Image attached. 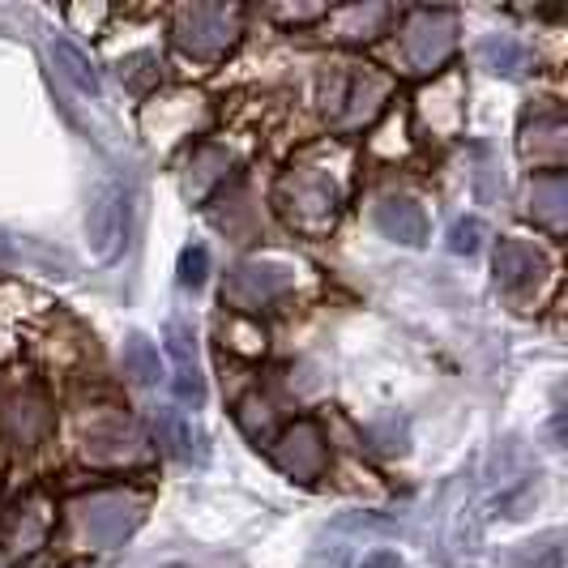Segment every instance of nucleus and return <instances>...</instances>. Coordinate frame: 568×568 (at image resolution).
<instances>
[{"instance_id": "f257e3e1", "label": "nucleus", "mask_w": 568, "mask_h": 568, "mask_svg": "<svg viewBox=\"0 0 568 568\" xmlns=\"http://www.w3.org/2000/svg\"><path fill=\"white\" fill-rule=\"evenodd\" d=\"M274 205L286 219V227L304 231V235H325L338 223L342 189L334 175L316 168H291L274 189Z\"/></svg>"}, {"instance_id": "f03ea898", "label": "nucleus", "mask_w": 568, "mask_h": 568, "mask_svg": "<svg viewBox=\"0 0 568 568\" xmlns=\"http://www.w3.org/2000/svg\"><path fill=\"white\" fill-rule=\"evenodd\" d=\"M389 94V78L372 73L368 64H334L321 78V112L329 115V124L351 133L359 124L376 120Z\"/></svg>"}, {"instance_id": "7ed1b4c3", "label": "nucleus", "mask_w": 568, "mask_h": 568, "mask_svg": "<svg viewBox=\"0 0 568 568\" xmlns=\"http://www.w3.org/2000/svg\"><path fill=\"white\" fill-rule=\"evenodd\" d=\"M240 27H244V9L240 4H184V9H175L171 39L189 57L219 60L235 48Z\"/></svg>"}, {"instance_id": "20e7f679", "label": "nucleus", "mask_w": 568, "mask_h": 568, "mask_svg": "<svg viewBox=\"0 0 568 568\" xmlns=\"http://www.w3.org/2000/svg\"><path fill=\"white\" fill-rule=\"evenodd\" d=\"M73 521H78V535L90 547H115L138 530L142 500L129 496V491H94V496H82L73 505Z\"/></svg>"}, {"instance_id": "39448f33", "label": "nucleus", "mask_w": 568, "mask_h": 568, "mask_svg": "<svg viewBox=\"0 0 568 568\" xmlns=\"http://www.w3.org/2000/svg\"><path fill=\"white\" fill-rule=\"evenodd\" d=\"M457 48V18L449 9H419L406 18L402 30V57L410 73H440Z\"/></svg>"}, {"instance_id": "423d86ee", "label": "nucleus", "mask_w": 568, "mask_h": 568, "mask_svg": "<svg viewBox=\"0 0 568 568\" xmlns=\"http://www.w3.org/2000/svg\"><path fill=\"white\" fill-rule=\"evenodd\" d=\"M270 457H274V466L283 470L286 479H295V484H316V479L325 475V466H329L325 432H321L316 419H295V424L274 440Z\"/></svg>"}, {"instance_id": "0eeeda50", "label": "nucleus", "mask_w": 568, "mask_h": 568, "mask_svg": "<svg viewBox=\"0 0 568 568\" xmlns=\"http://www.w3.org/2000/svg\"><path fill=\"white\" fill-rule=\"evenodd\" d=\"M124 231H129V193L120 184H103L90 197V214H85V240L94 261H115L124 253Z\"/></svg>"}, {"instance_id": "6e6552de", "label": "nucleus", "mask_w": 568, "mask_h": 568, "mask_svg": "<svg viewBox=\"0 0 568 568\" xmlns=\"http://www.w3.org/2000/svg\"><path fill=\"white\" fill-rule=\"evenodd\" d=\"M291 283H295V270L283 261H244L227 274L223 295L240 308H256V304H270V300L286 295Z\"/></svg>"}, {"instance_id": "1a4fd4ad", "label": "nucleus", "mask_w": 568, "mask_h": 568, "mask_svg": "<svg viewBox=\"0 0 568 568\" xmlns=\"http://www.w3.org/2000/svg\"><path fill=\"white\" fill-rule=\"evenodd\" d=\"M52 526V509L39 491H27L0 513V551H34Z\"/></svg>"}, {"instance_id": "9d476101", "label": "nucleus", "mask_w": 568, "mask_h": 568, "mask_svg": "<svg viewBox=\"0 0 568 568\" xmlns=\"http://www.w3.org/2000/svg\"><path fill=\"white\" fill-rule=\"evenodd\" d=\"M163 338H168V355H171V364H175V376H171L175 398L201 406V402H205V376H201L193 329H189L184 321H168V334H163Z\"/></svg>"}, {"instance_id": "9b49d317", "label": "nucleus", "mask_w": 568, "mask_h": 568, "mask_svg": "<svg viewBox=\"0 0 568 568\" xmlns=\"http://www.w3.org/2000/svg\"><path fill=\"white\" fill-rule=\"evenodd\" d=\"M517 150H521V159H526V163H535V168L560 171L565 168V154H568L565 115L547 112V115L526 120V129H521V138H517Z\"/></svg>"}, {"instance_id": "f8f14e48", "label": "nucleus", "mask_w": 568, "mask_h": 568, "mask_svg": "<svg viewBox=\"0 0 568 568\" xmlns=\"http://www.w3.org/2000/svg\"><path fill=\"white\" fill-rule=\"evenodd\" d=\"M154 436H159V445L168 449L175 462H205L210 449H205V436H201V427L184 415V410H175V406H159L154 410Z\"/></svg>"}, {"instance_id": "ddd939ff", "label": "nucleus", "mask_w": 568, "mask_h": 568, "mask_svg": "<svg viewBox=\"0 0 568 568\" xmlns=\"http://www.w3.org/2000/svg\"><path fill=\"white\" fill-rule=\"evenodd\" d=\"M142 454V436L124 419H99V424L85 427V457L90 462H138Z\"/></svg>"}, {"instance_id": "4468645a", "label": "nucleus", "mask_w": 568, "mask_h": 568, "mask_svg": "<svg viewBox=\"0 0 568 568\" xmlns=\"http://www.w3.org/2000/svg\"><path fill=\"white\" fill-rule=\"evenodd\" d=\"M48 424H52L48 402H43V394H34V389H22V394L4 398V406H0V427H4L18 445H34V440H43Z\"/></svg>"}, {"instance_id": "2eb2a0df", "label": "nucleus", "mask_w": 568, "mask_h": 568, "mask_svg": "<svg viewBox=\"0 0 568 568\" xmlns=\"http://www.w3.org/2000/svg\"><path fill=\"white\" fill-rule=\"evenodd\" d=\"M542 278V256L526 240H500L496 248V283L505 291H526Z\"/></svg>"}, {"instance_id": "dca6fc26", "label": "nucleus", "mask_w": 568, "mask_h": 568, "mask_svg": "<svg viewBox=\"0 0 568 568\" xmlns=\"http://www.w3.org/2000/svg\"><path fill=\"white\" fill-rule=\"evenodd\" d=\"M376 227H381L385 240H398V244H410V248H415V244H424L427 219L415 201L389 197V201H381V205H376Z\"/></svg>"}, {"instance_id": "f3484780", "label": "nucleus", "mask_w": 568, "mask_h": 568, "mask_svg": "<svg viewBox=\"0 0 568 568\" xmlns=\"http://www.w3.org/2000/svg\"><path fill=\"white\" fill-rule=\"evenodd\" d=\"M530 214H535V223L551 231V235H560L568 223V180L560 171H551V175H535V184H530Z\"/></svg>"}, {"instance_id": "a211bd4d", "label": "nucleus", "mask_w": 568, "mask_h": 568, "mask_svg": "<svg viewBox=\"0 0 568 568\" xmlns=\"http://www.w3.org/2000/svg\"><path fill=\"white\" fill-rule=\"evenodd\" d=\"M48 57H52V64L60 69V78L73 85L78 94H85V99H99V94H103V82H99L94 64H90V57H85L73 39H60L57 34V39L48 43Z\"/></svg>"}, {"instance_id": "6ab92c4d", "label": "nucleus", "mask_w": 568, "mask_h": 568, "mask_svg": "<svg viewBox=\"0 0 568 568\" xmlns=\"http://www.w3.org/2000/svg\"><path fill=\"white\" fill-rule=\"evenodd\" d=\"M479 64L491 69V73H500V78H517L530 64V52L517 39H509V34H487L484 43H479Z\"/></svg>"}, {"instance_id": "aec40b11", "label": "nucleus", "mask_w": 568, "mask_h": 568, "mask_svg": "<svg viewBox=\"0 0 568 568\" xmlns=\"http://www.w3.org/2000/svg\"><path fill=\"white\" fill-rule=\"evenodd\" d=\"M334 22H338V39L359 43V39H376L381 34V27L389 22V9L385 4H355V9H342Z\"/></svg>"}, {"instance_id": "412c9836", "label": "nucleus", "mask_w": 568, "mask_h": 568, "mask_svg": "<svg viewBox=\"0 0 568 568\" xmlns=\"http://www.w3.org/2000/svg\"><path fill=\"white\" fill-rule=\"evenodd\" d=\"M124 372L138 381V385H159V351L145 334H129L124 342Z\"/></svg>"}, {"instance_id": "4be33fe9", "label": "nucleus", "mask_w": 568, "mask_h": 568, "mask_svg": "<svg viewBox=\"0 0 568 568\" xmlns=\"http://www.w3.org/2000/svg\"><path fill=\"white\" fill-rule=\"evenodd\" d=\"M231 159L223 154V150H197L193 154V168H189V197H205L210 193V184L214 180H223V171H214V168H227Z\"/></svg>"}, {"instance_id": "5701e85b", "label": "nucleus", "mask_w": 568, "mask_h": 568, "mask_svg": "<svg viewBox=\"0 0 568 568\" xmlns=\"http://www.w3.org/2000/svg\"><path fill=\"white\" fill-rule=\"evenodd\" d=\"M120 78L133 85V90H145V85L159 78V60L150 57V52H138V57L120 60Z\"/></svg>"}, {"instance_id": "b1692460", "label": "nucleus", "mask_w": 568, "mask_h": 568, "mask_svg": "<svg viewBox=\"0 0 568 568\" xmlns=\"http://www.w3.org/2000/svg\"><path fill=\"white\" fill-rule=\"evenodd\" d=\"M270 419H274V415H270V402L265 398H248L240 406V424H244V432L253 436L256 445L270 436Z\"/></svg>"}, {"instance_id": "393cba45", "label": "nucleus", "mask_w": 568, "mask_h": 568, "mask_svg": "<svg viewBox=\"0 0 568 568\" xmlns=\"http://www.w3.org/2000/svg\"><path fill=\"white\" fill-rule=\"evenodd\" d=\"M368 436L376 440V449H385V454H402L406 449V424L402 419H376V424H368Z\"/></svg>"}, {"instance_id": "a878e982", "label": "nucleus", "mask_w": 568, "mask_h": 568, "mask_svg": "<svg viewBox=\"0 0 568 568\" xmlns=\"http://www.w3.org/2000/svg\"><path fill=\"white\" fill-rule=\"evenodd\" d=\"M479 244H484V223L479 219H457L449 227V248L454 253H479Z\"/></svg>"}, {"instance_id": "bb28decb", "label": "nucleus", "mask_w": 568, "mask_h": 568, "mask_svg": "<svg viewBox=\"0 0 568 568\" xmlns=\"http://www.w3.org/2000/svg\"><path fill=\"white\" fill-rule=\"evenodd\" d=\"M205 270H210V253L201 244H189L180 253V283L184 286H201L205 283Z\"/></svg>"}, {"instance_id": "cd10ccee", "label": "nucleus", "mask_w": 568, "mask_h": 568, "mask_svg": "<svg viewBox=\"0 0 568 568\" xmlns=\"http://www.w3.org/2000/svg\"><path fill=\"white\" fill-rule=\"evenodd\" d=\"M359 568H406V565H402L394 551H372V556H364Z\"/></svg>"}, {"instance_id": "c85d7f7f", "label": "nucleus", "mask_w": 568, "mask_h": 568, "mask_svg": "<svg viewBox=\"0 0 568 568\" xmlns=\"http://www.w3.org/2000/svg\"><path fill=\"white\" fill-rule=\"evenodd\" d=\"M278 18H286V22H316V18H325V9H278Z\"/></svg>"}, {"instance_id": "c756f323", "label": "nucleus", "mask_w": 568, "mask_h": 568, "mask_svg": "<svg viewBox=\"0 0 568 568\" xmlns=\"http://www.w3.org/2000/svg\"><path fill=\"white\" fill-rule=\"evenodd\" d=\"M9 256H13V244H9V240H4V231H0V261H9Z\"/></svg>"}, {"instance_id": "7c9ffc66", "label": "nucleus", "mask_w": 568, "mask_h": 568, "mask_svg": "<svg viewBox=\"0 0 568 568\" xmlns=\"http://www.w3.org/2000/svg\"><path fill=\"white\" fill-rule=\"evenodd\" d=\"M171 568H184V565H171Z\"/></svg>"}]
</instances>
